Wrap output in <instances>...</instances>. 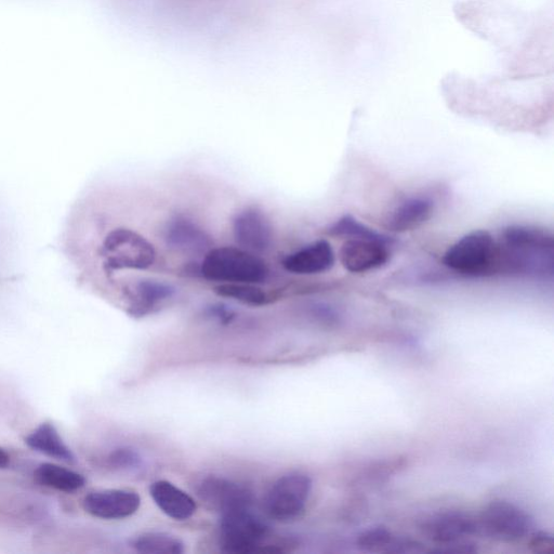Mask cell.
Returning a JSON list of instances; mask_svg holds the SVG:
<instances>
[{
	"mask_svg": "<svg viewBox=\"0 0 554 554\" xmlns=\"http://www.w3.org/2000/svg\"><path fill=\"white\" fill-rule=\"evenodd\" d=\"M421 530L430 542L444 548L464 543L466 538L478 533V525L466 513L448 511L425 520Z\"/></svg>",
	"mask_w": 554,
	"mask_h": 554,
	"instance_id": "9",
	"label": "cell"
},
{
	"mask_svg": "<svg viewBox=\"0 0 554 554\" xmlns=\"http://www.w3.org/2000/svg\"><path fill=\"white\" fill-rule=\"evenodd\" d=\"M141 505L140 496L127 490L91 492L83 500L84 510L102 520H122L134 516Z\"/></svg>",
	"mask_w": 554,
	"mask_h": 554,
	"instance_id": "12",
	"label": "cell"
},
{
	"mask_svg": "<svg viewBox=\"0 0 554 554\" xmlns=\"http://www.w3.org/2000/svg\"><path fill=\"white\" fill-rule=\"evenodd\" d=\"M34 479L42 486L63 493L77 492L86 485L83 474L52 463L38 465L34 471Z\"/></svg>",
	"mask_w": 554,
	"mask_h": 554,
	"instance_id": "17",
	"label": "cell"
},
{
	"mask_svg": "<svg viewBox=\"0 0 554 554\" xmlns=\"http://www.w3.org/2000/svg\"><path fill=\"white\" fill-rule=\"evenodd\" d=\"M433 210V203L426 197H411L393 210L387 227L397 233L416 230L431 219Z\"/></svg>",
	"mask_w": 554,
	"mask_h": 554,
	"instance_id": "16",
	"label": "cell"
},
{
	"mask_svg": "<svg viewBox=\"0 0 554 554\" xmlns=\"http://www.w3.org/2000/svg\"><path fill=\"white\" fill-rule=\"evenodd\" d=\"M529 547L535 553H552L554 552V539L546 533H536L531 536Z\"/></svg>",
	"mask_w": 554,
	"mask_h": 554,
	"instance_id": "24",
	"label": "cell"
},
{
	"mask_svg": "<svg viewBox=\"0 0 554 554\" xmlns=\"http://www.w3.org/2000/svg\"><path fill=\"white\" fill-rule=\"evenodd\" d=\"M395 542L397 538L381 526L363 531L356 539V545L367 552H392Z\"/></svg>",
	"mask_w": 554,
	"mask_h": 554,
	"instance_id": "22",
	"label": "cell"
},
{
	"mask_svg": "<svg viewBox=\"0 0 554 554\" xmlns=\"http://www.w3.org/2000/svg\"><path fill=\"white\" fill-rule=\"evenodd\" d=\"M232 233L234 241L247 252L261 255L273 245V227L262 211L248 207L240 211L233 219Z\"/></svg>",
	"mask_w": 554,
	"mask_h": 554,
	"instance_id": "8",
	"label": "cell"
},
{
	"mask_svg": "<svg viewBox=\"0 0 554 554\" xmlns=\"http://www.w3.org/2000/svg\"><path fill=\"white\" fill-rule=\"evenodd\" d=\"M163 241L171 252L186 256L205 255L213 248V237L193 219L178 215L167 221Z\"/></svg>",
	"mask_w": 554,
	"mask_h": 554,
	"instance_id": "7",
	"label": "cell"
},
{
	"mask_svg": "<svg viewBox=\"0 0 554 554\" xmlns=\"http://www.w3.org/2000/svg\"><path fill=\"white\" fill-rule=\"evenodd\" d=\"M214 292L219 297L232 299L252 307L267 306L273 301L271 294L256 284H218L215 286Z\"/></svg>",
	"mask_w": 554,
	"mask_h": 554,
	"instance_id": "19",
	"label": "cell"
},
{
	"mask_svg": "<svg viewBox=\"0 0 554 554\" xmlns=\"http://www.w3.org/2000/svg\"><path fill=\"white\" fill-rule=\"evenodd\" d=\"M312 481L305 473L293 472L277 480L269 491L265 508L268 516L279 522H292L306 509Z\"/></svg>",
	"mask_w": 554,
	"mask_h": 554,
	"instance_id": "4",
	"label": "cell"
},
{
	"mask_svg": "<svg viewBox=\"0 0 554 554\" xmlns=\"http://www.w3.org/2000/svg\"><path fill=\"white\" fill-rule=\"evenodd\" d=\"M112 292L120 295L129 315L143 318L173 299L177 295V288L164 281L142 279L122 282Z\"/></svg>",
	"mask_w": 554,
	"mask_h": 554,
	"instance_id": "6",
	"label": "cell"
},
{
	"mask_svg": "<svg viewBox=\"0 0 554 554\" xmlns=\"http://www.w3.org/2000/svg\"><path fill=\"white\" fill-rule=\"evenodd\" d=\"M140 553L147 554H182L184 544L173 535L166 533H145L138 536L131 543Z\"/></svg>",
	"mask_w": 554,
	"mask_h": 554,
	"instance_id": "20",
	"label": "cell"
},
{
	"mask_svg": "<svg viewBox=\"0 0 554 554\" xmlns=\"http://www.w3.org/2000/svg\"><path fill=\"white\" fill-rule=\"evenodd\" d=\"M208 314L210 318H214L224 324L232 322L235 318V313L231 309L221 305L209 308Z\"/></svg>",
	"mask_w": 554,
	"mask_h": 554,
	"instance_id": "25",
	"label": "cell"
},
{
	"mask_svg": "<svg viewBox=\"0 0 554 554\" xmlns=\"http://www.w3.org/2000/svg\"><path fill=\"white\" fill-rule=\"evenodd\" d=\"M477 525L478 533L501 542H517L529 534L532 523L518 506L508 501L495 500L484 507Z\"/></svg>",
	"mask_w": 554,
	"mask_h": 554,
	"instance_id": "5",
	"label": "cell"
},
{
	"mask_svg": "<svg viewBox=\"0 0 554 554\" xmlns=\"http://www.w3.org/2000/svg\"><path fill=\"white\" fill-rule=\"evenodd\" d=\"M504 245L527 250H553V235L534 227L511 226L504 232Z\"/></svg>",
	"mask_w": 554,
	"mask_h": 554,
	"instance_id": "18",
	"label": "cell"
},
{
	"mask_svg": "<svg viewBox=\"0 0 554 554\" xmlns=\"http://www.w3.org/2000/svg\"><path fill=\"white\" fill-rule=\"evenodd\" d=\"M391 242L377 239H349L340 248L341 265L354 274L384 267L390 258L388 246Z\"/></svg>",
	"mask_w": 554,
	"mask_h": 554,
	"instance_id": "10",
	"label": "cell"
},
{
	"mask_svg": "<svg viewBox=\"0 0 554 554\" xmlns=\"http://www.w3.org/2000/svg\"><path fill=\"white\" fill-rule=\"evenodd\" d=\"M270 537V527L250 509L223 514L220 522V545L229 553L266 552L263 545Z\"/></svg>",
	"mask_w": 554,
	"mask_h": 554,
	"instance_id": "3",
	"label": "cell"
},
{
	"mask_svg": "<svg viewBox=\"0 0 554 554\" xmlns=\"http://www.w3.org/2000/svg\"><path fill=\"white\" fill-rule=\"evenodd\" d=\"M10 464V456L4 450L3 447H0V469L7 468Z\"/></svg>",
	"mask_w": 554,
	"mask_h": 554,
	"instance_id": "26",
	"label": "cell"
},
{
	"mask_svg": "<svg viewBox=\"0 0 554 554\" xmlns=\"http://www.w3.org/2000/svg\"><path fill=\"white\" fill-rule=\"evenodd\" d=\"M326 234L333 237H347V239H377L391 241L388 236L377 233L351 215L337 220L326 230Z\"/></svg>",
	"mask_w": 554,
	"mask_h": 554,
	"instance_id": "21",
	"label": "cell"
},
{
	"mask_svg": "<svg viewBox=\"0 0 554 554\" xmlns=\"http://www.w3.org/2000/svg\"><path fill=\"white\" fill-rule=\"evenodd\" d=\"M109 463L118 470H136L142 466V458L131 448H118L110 455Z\"/></svg>",
	"mask_w": 554,
	"mask_h": 554,
	"instance_id": "23",
	"label": "cell"
},
{
	"mask_svg": "<svg viewBox=\"0 0 554 554\" xmlns=\"http://www.w3.org/2000/svg\"><path fill=\"white\" fill-rule=\"evenodd\" d=\"M265 259L241 247L211 248L201 263V277L218 284H265L270 279Z\"/></svg>",
	"mask_w": 554,
	"mask_h": 554,
	"instance_id": "1",
	"label": "cell"
},
{
	"mask_svg": "<svg viewBox=\"0 0 554 554\" xmlns=\"http://www.w3.org/2000/svg\"><path fill=\"white\" fill-rule=\"evenodd\" d=\"M498 246L493 235L484 230L461 237L446 250L443 263L448 269L468 275L484 276L496 272Z\"/></svg>",
	"mask_w": 554,
	"mask_h": 554,
	"instance_id": "2",
	"label": "cell"
},
{
	"mask_svg": "<svg viewBox=\"0 0 554 554\" xmlns=\"http://www.w3.org/2000/svg\"><path fill=\"white\" fill-rule=\"evenodd\" d=\"M150 493L157 507L171 519L186 521L196 512L195 500L173 483L157 481L152 484Z\"/></svg>",
	"mask_w": 554,
	"mask_h": 554,
	"instance_id": "14",
	"label": "cell"
},
{
	"mask_svg": "<svg viewBox=\"0 0 554 554\" xmlns=\"http://www.w3.org/2000/svg\"><path fill=\"white\" fill-rule=\"evenodd\" d=\"M335 262L336 255L332 244L326 240H319L287 255L282 261V266L292 274L318 275L332 270Z\"/></svg>",
	"mask_w": 554,
	"mask_h": 554,
	"instance_id": "13",
	"label": "cell"
},
{
	"mask_svg": "<svg viewBox=\"0 0 554 554\" xmlns=\"http://www.w3.org/2000/svg\"><path fill=\"white\" fill-rule=\"evenodd\" d=\"M25 444L37 453L62 461L65 464H75L76 459L71 448L65 444L58 429L51 422H43L33 430L25 438Z\"/></svg>",
	"mask_w": 554,
	"mask_h": 554,
	"instance_id": "15",
	"label": "cell"
},
{
	"mask_svg": "<svg viewBox=\"0 0 554 554\" xmlns=\"http://www.w3.org/2000/svg\"><path fill=\"white\" fill-rule=\"evenodd\" d=\"M199 496L210 508L223 514L250 509L253 494L247 487L228 479L209 477L199 485Z\"/></svg>",
	"mask_w": 554,
	"mask_h": 554,
	"instance_id": "11",
	"label": "cell"
}]
</instances>
